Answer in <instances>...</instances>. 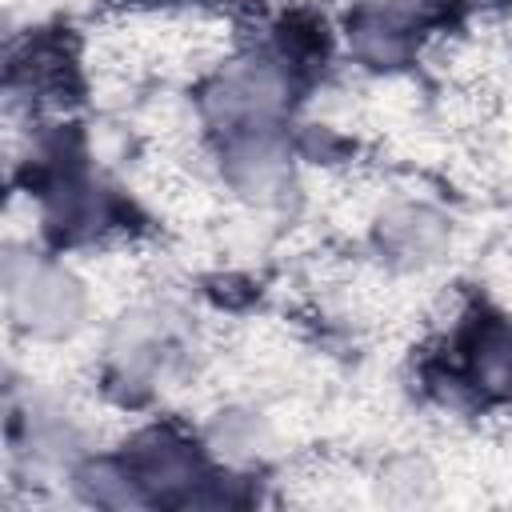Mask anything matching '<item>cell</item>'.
<instances>
[{
    "mask_svg": "<svg viewBox=\"0 0 512 512\" xmlns=\"http://www.w3.org/2000/svg\"><path fill=\"white\" fill-rule=\"evenodd\" d=\"M476 372L484 376L488 388L512 392V336L508 332H496V336L484 340V352L476 360Z\"/></svg>",
    "mask_w": 512,
    "mask_h": 512,
    "instance_id": "obj_1",
    "label": "cell"
}]
</instances>
